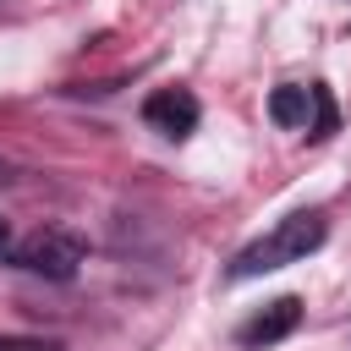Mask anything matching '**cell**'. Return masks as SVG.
Here are the masks:
<instances>
[{
	"label": "cell",
	"mask_w": 351,
	"mask_h": 351,
	"mask_svg": "<svg viewBox=\"0 0 351 351\" xmlns=\"http://www.w3.org/2000/svg\"><path fill=\"white\" fill-rule=\"evenodd\" d=\"M0 351H60L55 340H33V335H0Z\"/></svg>",
	"instance_id": "8992f818"
},
{
	"label": "cell",
	"mask_w": 351,
	"mask_h": 351,
	"mask_svg": "<svg viewBox=\"0 0 351 351\" xmlns=\"http://www.w3.org/2000/svg\"><path fill=\"white\" fill-rule=\"evenodd\" d=\"M5 247H11V236H5V219H0V258H5Z\"/></svg>",
	"instance_id": "52a82bcc"
},
{
	"label": "cell",
	"mask_w": 351,
	"mask_h": 351,
	"mask_svg": "<svg viewBox=\"0 0 351 351\" xmlns=\"http://www.w3.org/2000/svg\"><path fill=\"white\" fill-rule=\"evenodd\" d=\"M296 318H302V302H296V296H280V302H269L258 318L241 324V346H274V340H285V335L296 329Z\"/></svg>",
	"instance_id": "5b68a950"
},
{
	"label": "cell",
	"mask_w": 351,
	"mask_h": 351,
	"mask_svg": "<svg viewBox=\"0 0 351 351\" xmlns=\"http://www.w3.org/2000/svg\"><path fill=\"white\" fill-rule=\"evenodd\" d=\"M324 247V214H285L269 236H258L252 247L236 252L230 263V280H252V274H269V269H285V263H302L307 252Z\"/></svg>",
	"instance_id": "6da1fadb"
},
{
	"label": "cell",
	"mask_w": 351,
	"mask_h": 351,
	"mask_svg": "<svg viewBox=\"0 0 351 351\" xmlns=\"http://www.w3.org/2000/svg\"><path fill=\"white\" fill-rule=\"evenodd\" d=\"M143 121L154 132H165V137H186L197 126V99L186 88H159V93L143 99Z\"/></svg>",
	"instance_id": "277c9868"
},
{
	"label": "cell",
	"mask_w": 351,
	"mask_h": 351,
	"mask_svg": "<svg viewBox=\"0 0 351 351\" xmlns=\"http://www.w3.org/2000/svg\"><path fill=\"white\" fill-rule=\"evenodd\" d=\"M82 236H71V230H55V225H44V230H33V236H22L16 247H11V258L27 269V274H49V280H71L77 274V263H82Z\"/></svg>",
	"instance_id": "7a4b0ae2"
},
{
	"label": "cell",
	"mask_w": 351,
	"mask_h": 351,
	"mask_svg": "<svg viewBox=\"0 0 351 351\" xmlns=\"http://www.w3.org/2000/svg\"><path fill=\"white\" fill-rule=\"evenodd\" d=\"M269 115L280 126H307V137H329L335 132V104H329V88H274L269 99Z\"/></svg>",
	"instance_id": "3957f363"
}]
</instances>
